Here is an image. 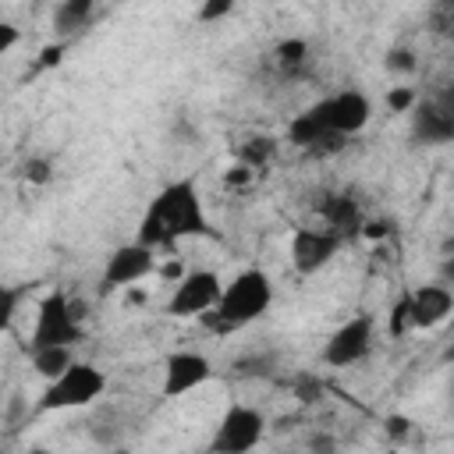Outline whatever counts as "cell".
I'll use <instances>...</instances> for the list:
<instances>
[{"instance_id":"obj_16","label":"cell","mask_w":454,"mask_h":454,"mask_svg":"<svg viewBox=\"0 0 454 454\" xmlns=\"http://www.w3.org/2000/svg\"><path fill=\"white\" fill-rule=\"evenodd\" d=\"M312 64V50H309V39L301 35H287L273 46V67L284 74V78H298L305 74V67Z\"/></svg>"},{"instance_id":"obj_23","label":"cell","mask_w":454,"mask_h":454,"mask_svg":"<svg viewBox=\"0 0 454 454\" xmlns=\"http://www.w3.org/2000/svg\"><path fill=\"white\" fill-rule=\"evenodd\" d=\"M426 25L436 35H450L454 32V0H433V7L426 11Z\"/></svg>"},{"instance_id":"obj_32","label":"cell","mask_w":454,"mask_h":454,"mask_svg":"<svg viewBox=\"0 0 454 454\" xmlns=\"http://www.w3.org/2000/svg\"><path fill=\"white\" fill-rule=\"evenodd\" d=\"M358 234H362V238H369V241H380V238H387V234H390V220H383V216H380V220H369V216H365Z\"/></svg>"},{"instance_id":"obj_33","label":"cell","mask_w":454,"mask_h":454,"mask_svg":"<svg viewBox=\"0 0 454 454\" xmlns=\"http://www.w3.org/2000/svg\"><path fill=\"white\" fill-rule=\"evenodd\" d=\"M64 50H67V43H64V39H60L57 46H46V50L39 53V64H43V67H53V64H60V57H64Z\"/></svg>"},{"instance_id":"obj_14","label":"cell","mask_w":454,"mask_h":454,"mask_svg":"<svg viewBox=\"0 0 454 454\" xmlns=\"http://www.w3.org/2000/svg\"><path fill=\"white\" fill-rule=\"evenodd\" d=\"M316 209H319L323 227H330L340 241L358 238L362 220H365V209H362V202H358L355 195H348V192H326Z\"/></svg>"},{"instance_id":"obj_7","label":"cell","mask_w":454,"mask_h":454,"mask_svg":"<svg viewBox=\"0 0 454 454\" xmlns=\"http://www.w3.org/2000/svg\"><path fill=\"white\" fill-rule=\"evenodd\" d=\"M156 273V248L142 245V241H128V245H117L106 262H103V273H99V294H110V291H124L131 284H142L145 277Z\"/></svg>"},{"instance_id":"obj_1","label":"cell","mask_w":454,"mask_h":454,"mask_svg":"<svg viewBox=\"0 0 454 454\" xmlns=\"http://www.w3.org/2000/svg\"><path fill=\"white\" fill-rule=\"evenodd\" d=\"M209 234V220H206V206H202V192L195 177H177L167 181L145 206L135 241L149 245V248H174L184 238H199Z\"/></svg>"},{"instance_id":"obj_28","label":"cell","mask_w":454,"mask_h":454,"mask_svg":"<svg viewBox=\"0 0 454 454\" xmlns=\"http://www.w3.org/2000/svg\"><path fill=\"white\" fill-rule=\"evenodd\" d=\"M383 429H387V436H390L394 443H408L411 433H415V422H411L408 415H387V419H383Z\"/></svg>"},{"instance_id":"obj_27","label":"cell","mask_w":454,"mask_h":454,"mask_svg":"<svg viewBox=\"0 0 454 454\" xmlns=\"http://www.w3.org/2000/svg\"><path fill=\"white\" fill-rule=\"evenodd\" d=\"M415 99H419V92H415L411 85H394V89L387 92V110H390V114H408V110L415 106Z\"/></svg>"},{"instance_id":"obj_35","label":"cell","mask_w":454,"mask_h":454,"mask_svg":"<svg viewBox=\"0 0 454 454\" xmlns=\"http://www.w3.org/2000/svg\"><path fill=\"white\" fill-rule=\"evenodd\" d=\"M128 291V301L131 305H145V291H138V284H131V287H124Z\"/></svg>"},{"instance_id":"obj_4","label":"cell","mask_w":454,"mask_h":454,"mask_svg":"<svg viewBox=\"0 0 454 454\" xmlns=\"http://www.w3.org/2000/svg\"><path fill=\"white\" fill-rule=\"evenodd\" d=\"M78 340H85V326H82L78 305L60 287L46 291L43 301L35 305V323H32V337L25 340V351L46 348V344H67V348H74Z\"/></svg>"},{"instance_id":"obj_25","label":"cell","mask_w":454,"mask_h":454,"mask_svg":"<svg viewBox=\"0 0 454 454\" xmlns=\"http://www.w3.org/2000/svg\"><path fill=\"white\" fill-rule=\"evenodd\" d=\"M411 330V309H408V291L390 305V316H387V333L390 337H404Z\"/></svg>"},{"instance_id":"obj_24","label":"cell","mask_w":454,"mask_h":454,"mask_svg":"<svg viewBox=\"0 0 454 454\" xmlns=\"http://www.w3.org/2000/svg\"><path fill=\"white\" fill-rule=\"evenodd\" d=\"M291 394H294L298 404H316V401L323 397V380L312 376V372H298V376L291 380Z\"/></svg>"},{"instance_id":"obj_18","label":"cell","mask_w":454,"mask_h":454,"mask_svg":"<svg viewBox=\"0 0 454 454\" xmlns=\"http://www.w3.org/2000/svg\"><path fill=\"white\" fill-rule=\"evenodd\" d=\"M28 358H32V369L43 376V380H53V376H60L71 362H74V355H71V348L67 344H46V348H32L28 351Z\"/></svg>"},{"instance_id":"obj_15","label":"cell","mask_w":454,"mask_h":454,"mask_svg":"<svg viewBox=\"0 0 454 454\" xmlns=\"http://www.w3.org/2000/svg\"><path fill=\"white\" fill-rule=\"evenodd\" d=\"M96 4L99 0H60L53 7V32H57V39L71 43L74 35L89 32L92 21H96Z\"/></svg>"},{"instance_id":"obj_8","label":"cell","mask_w":454,"mask_h":454,"mask_svg":"<svg viewBox=\"0 0 454 454\" xmlns=\"http://www.w3.org/2000/svg\"><path fill=\"white\" fill-rule=\"evenodd\" d=\"M372 337H376V319L369 312H355L351 319H344L323 344V362L330 369H348L355 362H362L372 351Z\"/></svg>"},{"instance_id":"obj_29","label":"cell","mask_w":454,"mask_h":454,"mask_svg":"<svg viewBox=\"0 0 454 454\" xmlns=\"http://www.w3.org/2000/svg\"><path fill=\"white\" fill-rule=\"evenodd\" d=\"M252 181H255V170L245 167V163H238V160L223 170V184H227V188H245V184H252Z\"/></svg>"},{"instance_id":"obj_20","label":"cell","mask_w":454,"mask_h":454,"mask_svg":"<svg viewBox=\"0 0 454 454\" xmlns=\"http://www.w3.org/2000/svg\"><path fill=\"white\" fill-rule=\"evenodd\" d=\"M25 294H28V284H0V333L14 326Z\"/></svg>"},{"instance_id":"obj_17","label":"cell","mask_w":454,"mask_h":454,"mask_svg":"<svg viewBox=\"0 0 454 454\" xmlns=\"http://www.w3.org/2000/svg\"><path fill=\"white\" fill-rule=\"evenodd\" d=\"M273 156H277V138H273V135L255 131V135H245L241 142H234V160L245 163V167H252L255 174H259L262 167H270Z\"/></svg>"},{"instance_id":"obj_22","label":"cell","mask_w":454,"mask_h":454,"mask_svg":"<svg viewBox=\"0 0 454 454\" xmlns=\"http://www.w3.org/2000/svg\"><path fill=\"white\" fill-rule=\"evenodd\" d=\"M383 67H387L390 74L404 78V74H415V71H419V57H415V50H408V46H390L387 57H383Z\"/></svg>"},{"instance_id":"obj_3","label":"cell","mask_w":454,"mask_h":454,"mask_svg":"<svg viewBox=\"0 0 454 454\" xmlns=\"http://www.w3.org/2000/svg\"><path fill=\"white\" fill-rule=\"evenodd\" d=\"M106 390V376L99 365L92 362H71L60 376L46 380L35 411H71V408H89L96 397H103Z\"/></svg>"},{"instance_id":"obj_30","label":"cell","mask_w":454,"mask_h":454,"mask_svg":"<svg viewBox=\"0 0 454 454\" xmlns=\"http://www.w3.org/2000/svg\"><path fill=\"white\" fill-rule=\"evenodd\" d=\"M234 369H238L241 376H266V372H270V358H266V355H248V358L234 362Z\"/></svg>"},{"instance_id":"obj_6","label":"cell","mask_w":454,"mask_h":454,"mask_svg":"<svg viewBox=\"0 0 454 454\" xmlns=\"http://www.w3.org/2000/svg\"><path fill=\"white\" fill-rule=\"evenodd\" d=\"M220 273L216 270H206V266H195V270H184L177 280H174V294L167 298V316L170 319H199L202 312H209L220 298Z\"/></svg>"},{"instance_id":"obj_34","label":"cell","mask_w":454,"mask_h":454,"mask_svg":"<svg viewBox=\"0 0 454 454\" xmlns=\"http://www.w3.org/2000/svg\"><path fill=\"white\" fill-rule=\"evenodd\" d=\"M156 273H160V277H167V280H177L184 270H181V262H163V266L156 262Z\"/></svg>"},{"instance_id":"obj_12","label":"cell","mask_w":454,"mask_h":454,"mask_svg":"<svg viewBox=\"0 0 454 454\" xmlns=\"http://www.w3.org/2000/svg\"><path fill=\"white\" fill-rule=\"evenodd\" d=\"M411 114V142L415 145H447L454 138V106L450 99H415Z\"/></svg>"},{"instance_id":"obj_10","label":"cell","mask_w":454,"mask_h":454,"mask_svg":"<svg viewBox=\"0 0 454 454\" xmlns=\"http://www.w3.org/2000/svg\"><path fill=\"white\" fill-rule=\"evenodd\" d=\"M340 245L344 241L330 227H294L287 255H291V266H294L298 277H316L319 270H326L333 262Z\"/></svg>"},{"instance_id":"obj_11","label":"cell","mask_w":454,"mask_h":454,"mask_svg":"<svg viewBox=\"0 0 454 454\" xmlns=\"http://www.w3.org/2000/svg\"><path fill=\"white\" fill-rule=\"evenodd\" d=\"M209 376H213V362L202 351H174L163 362V387L160 390H163V397L177 401V397L199 390L202 383H209Z\"/></svg>"},{"instance_id":"obj_21","label":"cell","mask_w":454,"mask_h":454,"mask_svg":"<svg viewBox=\"0 0 454 454\" xmlns=\"http://www.w3.org/2000/svg\"><path fill=\"white\" fill-rule=\"evenodd\" d=\"M18 170H21V181H28V184H35V188L50 184V181H53V174H57V167H53V160H50V156H28Z\"/></svg>"},{"instance_id":"obj_9","label":"cell","mask_w":454,"mask_h":454,"mask_svg":"<svg viewBox=\"0 0 454 454\" xmlns=\"http://www.w3.org/2000/svg\"><path fill=\"white\" fill-rule=\"evenodd\" d=\"M309 110L316 114V121H319L326 131H337V135H344V138L358 135V131L369 124V117H372V103H369L358 89L330 92V96H323L319 103H312Z\"/></svg>"},{"instance_id":"obj_26","label":"cell","mask_w":454,"mask_h":454,"mask_svg":"<svg viewBox=\"0 0 454 454\" xmlns=\"http://www.w3.org/2000/svg\"><path fill=\"white\" fill-rule=\"evenodd\" d=\"M234 7H238V0H199L195 18H199L202 25H216V21L231 18V14H234Z\"/></svg>"},{"instance_id":"obj_13","label":"cell","mask_w":454,"mask_h":454,"mask_svg":"<svg viewBox=\"0 0 454 454\" xmlns=\"http://www.w3.org/2000/svg\"><path fill=\"white\" fill-rule=\"evenodd\" d=\"M408 309H411V330H436L454 312V291L443 280L419 284L408 291Z\"/></svg>"},{"instance_id":"obj_19","label":"cell","mask_w":454,"mask_h":454,"mask_svg":"<svg viewBox=\"0 0 454 454\" xmlns=\"http://www.w3.org/2000/svg\"><path fill=\"white\" fill-rule=\"evenodd\" d=\"M323 135H330V131L316 121V114H312V110H301L298 117H291V121H287V142H291V145H298V149H305V153H309Z\"/></svg>"},{"instance_id":"obj_31","label":"cell","mask_w":454,"mask_h":454,"mask_svg":"<svg viewBox=\"0 0 454 454\" xmlns=\"http://www.w3.org/2000/svg\"><path fill=\"white\" fill-rule=\"evenodd\" d=\"M18 43H21V28L14 21H7V18H0V57L11 53Z\"/></svg>"},{"instance_id":"obj_2","label":"cell","mask_w":454,"mask_h":454,"mask_svg":"<svg viewBox=\"0 0 454 454\" xmlns=\"http://www.w3.org/2000/svg\"><path fill=\"white\" fill-rule=\"evenodd\" d=\"M273 305V280L266 270L259 266H245L238 270L223 287L220 298L209 312H202L199 319L213 330V333H234L255 319H262Z\"/></svg>"},{"instance_id":"obj_5","label":"cell","mask_w":454,"mask_h":454,"mask_svg":"<svg viewBox=\"0 0 454 454\" xmlns=\"http://www.w3.org/2000/svg\"><path fill=\"white\" fill-rule=\"evenodd\" d=\"M262 436H266V415L255 404H231L209 436V454H245L255 450Z\"/></svg>"}]
</instances>
